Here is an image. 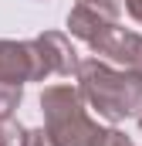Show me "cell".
<instances>
[{
	"mask_svg": "<svg viewBox=\"0 0 142 146\" xmlns=\"http://www.w3.org/2000/svg\"><path fill=\"white\" fill-rule=\"evenodd\" d=\"M74 78L85 102L102 119H142V72L115 68L105 58H85Z\"/></svg>",
	"mask_w": 142,
	"mask_h": 146,
	"instance_id": "6da1fadb",
	"label": "cell"
},
{
	"mask_svg": "<svg viewBox=\"0 0 142 146\" xmlns=\"http://www.w3.org/2000/svg\"><path fill=\"white\" fill-rule=\"evenodd\" d=\"M78 85H47L41 92L44 129L54 146H102L108 129H102L88 109Z\"/></svg>",
	"mask_w": 142,
	"mask_h": 146,
	"instance_id": "7a4b0ae2",
	"label": "cell"
},
{
	"mask_svg": "<svg viewBox=\"0 0 142 146\" xmlns=\"http://www.w3.org/2000/svg\"><path fill=\"white\" fill-rule=\"evenodd\" d=\"M31 48H34L37 82H44V78H51V75L71 78V75H78V68H81L78 51L71 48L68 34H61V31H44V34H37L34 41H31Z\"/></svg>",
	"mask_w": 142,
	"mask_h": 146,
	"instance_id": "3957f363",
	"label": "cell"
},
{
	"mask_svg": "<svg viewBox=\"0 0 142 146\" xmlns=\"http://www.w3.org/2000/svg\"><path fill=\"white\" fill-rule=\"evenodd\" d=\"M88 48H91L98 58L118 65V68L142 72V34H135V31H125V27L112 24V27H105Z\"/></svg>",
	"mask_w": 142,
	"mask_h": 146,
	"instance_id": "277c9868",
	"label": "cell"
},
{
	"mask_svg": "<svg viewBox=\"0 0 142 146\" xmlns=\"http://www.w3.org/2000/svg\"><path fill=\"white\" fill-rule=\"evenodd\" d=\"M0 82H10V85L37 82V65H34L31 41H7V37H0Z\"/></svg>",
	"mask_w": 142,
	"mask_h": 146,
	"instance_id": "5b68a950",
	"label": "cell"
},
{
	"mask_svg": "<svg viewBox=\"0 0 142 146\" xmlns=\"http://www.w3.org/2000/svg\"><path fill=\"white\" fill-rule=\"evenodd\" d=\"M105 27H112V24L102 21V17H95L91 10L78 7V3L68 10V31H71V37H78V41H85V44H91V41L102 34Z\"/></svg>",
	"mask_w": 142,
	"mask_h": 146,
	"instance_id": "8992f818",
	"label": "cell"
},
{
	"mask_svg": "<svg viewBox=\"0 0 142 146\" xmlns=\"http://www.w3.org/2000/svg\"><path fill=\"white\" fill-rule=\"evenodd\" d=\"M27 126H20L14 115H0V146H27Z\"/></svg>",
	"mask_w": 142,
	"mask_h": 146,
	"instance_id": "52a82bcc",
	"label": "cell"
},
{
	"mask_svg": "<svg viewBox=\"0 0 142 146\" xmlns=\"http://www.w3.org/2000/svg\"><path fill=\"white\" fill-rule=\"evenodd\" d=\"M78 7H85V10H91L95 17H102L108 24H118V14H122V3L118 0H74Z\"/></svg>",
	"mask_w": 142,
	"mask_h": 146,
	"instance_id": "ba28073f",
	"label": "cell"
},
{
	"mask_svg": "<svg viewBox=\"0 0 142 146\" xmlns=\"http://www.w3.org/2000/svg\"><path fill=\"white\" fill-rule=\"evenodd\" d=\"M24 99V85H10V82H0V115H14L17 106Z\"/></svg>",
	"mask_w": 142,
	"mask_h": 146,
	"instance_id": "9c48e42d",
	"label": "cell"
},
{
	"mask_svg": "<svg viewBox=\"0 0 142 146\" xmlns=\"http://www.w3.org/2000/svg\"><path fill=\"white\" fill-rule=\"evenodd\" d=\"M102 146H135V143H132L122 129H108V136H105V143H102Z\"/></svg>",
	"mask_w": 142,
	"mask_h": 146,
	"instance_id": "30bf717a",
	"label": "cell"
},
{
	"mask_svg": "<svg viewBox=\"0 0 142 146\" xmlns=\"http://www.w3.org/2000/svg\"><path fill=\"white\" fill-rule=\"evenodd\" d=\"M27 146H54V143H51L47 129H31L27 133Z\"/></svg>",
	"mask_w": 142,
	"mask_h": 146,
	"instance_id": "8fae6325",
	"label": "cell"
},
{
	"mask_svg": "<svg viewBox=\"0 0 142 146\" xmlns=\"http://www.w3.org/2000/svg\"><path fill=\"white\" fill-rule=\"evenodd\" d=\"M125 10L135 24H142V0H125Z\"/></svg>",
	"mask_w": 142,
	"mask_h": 146,
	"instance_id": "7c38bea8",
	"label": "cell"
},
{
	"mask_svg": "<svg viewBox=\"0 0 142 146\" xmlns=\"http://www.w3.org/2000/svg\"><path fill=\"white\" fill-rule=\"evenodd\" d=\"M139 129H142V119H139Z\"/></svg>",
	"mask_w": 142,
	"mask_h": 146,
	"instance_id": "4fadbf2b",
	"label": "cell"
}]
</instances>
